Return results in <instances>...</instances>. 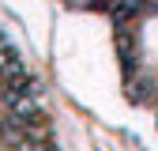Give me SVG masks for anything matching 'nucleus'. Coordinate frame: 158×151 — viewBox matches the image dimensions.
Here are the masks:
<instances>
[]
</instances>
